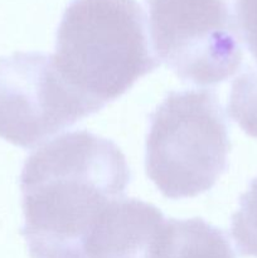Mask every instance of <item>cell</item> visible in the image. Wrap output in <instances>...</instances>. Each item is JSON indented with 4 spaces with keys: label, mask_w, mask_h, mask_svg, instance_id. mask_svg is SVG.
Returning <instances> with one entry per match:
<instances>
[{
    "label": "cell",
    "mask_w": 257,
    "mask_h": 258,
    "mask_svg": "<svg viewBox=\"0 0 257 258\" xmlns=\"http://www.w3.org/2000/svg\"><path fill=\"white\" fill-rule=\"evenodd\" d=\"M228 113L247 135L257 139V68H247L233 81Z\"/></svg>",
    "instance_id": "ba28073f"
},
{
    "label": "cell",
    "mask_w": 257,
    "mask_h": 258,
    "mask_svg": "<svg viewBox=\"0 0 257 258\" xmlns=\"http://www.w3.org/2000/svg\"><path fill=\"white\" fill-rule=\"evenodd\" d=\"M168 258H237L228 237L201 218L169 219Z\"/></svg>",
    "instance_id": "52a82bcc"
},
{
    "label": "cell",
    "mask_w": 257,
    "mask_h": 258,
    "mask_svg": "<svg viewBox=\"0 0 257 258\" xmlns=\"http://www.w3.org/2000/svg\"><path fill=\"white\" fill-rule=\"evenodd\" d=\"M130 169L115 143L88 131L63 134L33 151L20 175L30 258H81L103 212L125 198Z\"/></svg>",
    "instance_id": "6da1fadb"
},
{
    "label": "cell",
    "mask_w": 257,
    "mask_h": 258,
    "mask_svg": "<svg viewBox=\"0 0 257 258\" xmlns=\"http://www.w3.org/2000/svg\"><path fill=\"white\" fill-rule=\"evenodd\" d=\"M234 12L239 35L257 60V0H236Z\"/></svg>",
    "instance_id": "30bf717a"
},
{
    "label": "cell",
    "mask_w": 257,
    "mask_h": 258,
    "mask_svg": "<svg viewBox=\"0 0 257 258\" xmlns=\"http://www.w3.org/2000/svg\"><path fill=\"white\" fill-rule=\"evenodd\" d=\"M170 226L156 207L118 199L101 216L81 258H168Z\"/></svg>",
    "instance_id": "8992f818"
},
{
    "label": "cell",
    "mask_w": 257,
    "mask_h": 258,
    "mask_svg": "<svg viewBox=\"0 0 257 258\" xmlns=\"http://www.w3.org/2000/svg\"><path fill=\"white\" fill-rule=\"evenodd\" d=\"M229 146L216 93L174 91L151 113L146 173L166 198H193L213 188L224 173Z\"/></svg>",
    "instance_id": "3957f363"
},
{
    "label": "cell",
    "mask_w": 257,
    "mask_h": 258,
    "mask_svg": "<svg viewBox=\"0 0 257 258\" xmlns=\"http://www.w3.org/2000/svg\"><path fill=\"white\" fill-rule=\"evenodd\" d=\"M231 233L241 256L257 258V178L239 199L238 211L232 216Z\"/></svg>",
    "instance_id": "9c48e42d"
},
{
    "label": "cell",
    "mask_w": 257,
    "mask_h": 258,
    "mask_svg": "<svg viewBox=\"0 0 257 258\" xmlns=\"http://www.w3.org/2000/svg\"><path fill=\"white\" fill-rule=\"evenodd\" d=\"M101 108L65 81L52 54L0 57V138L32 149Z\"/></svg>",
    "instance_id": "5b68a950"
},
{
    "label": "cell",
    "mask_w": 257,
    "mask_h": 258,
    "mask_svg": "<svg viewBox=\"0 0 257 258\" xmlns=\"http://www.w3.org/2000/svg\"><path fill=\"white\" fill-rule=\"evenodd\" d=\"M156 58L197 86L223 82L243 58L228 0H148Z\"/></svg>",
    "instance_id": "277c9868"
},
{
    "label": "cell",
    "mask_w": 257,
    "mask_h": 258,
    "mask_svg": "<svg viewBox=\"0 0 257 258\" xmlns=\"http://www.w3.org/2000/svg\"><path fill=\"white\" fill-rule=\"evenodd\" d=\"M52 57L66 82L100 108L159 66L136 0H73Z\"/></svg>",
    "instance_id": "7a4b0ae2"
}]
</instances>
